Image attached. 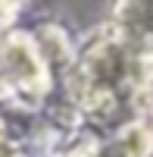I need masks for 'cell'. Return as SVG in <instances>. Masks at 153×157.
<instances>
[{
	"mask_svg": "<svg viewBox=\"0 0 153 157\" xmlns=\"http://www.w3.org/2000/svg\"><path fill=\"white\" fill-rule=\"evenodd\" d=\"M153 88V44H141L119 29L97 35L69 72L75 104L100 126H122ZM125 129V126H122Z\"/></svg>",
	"mask_w": 153,
	"mask_h": 157,
	"instance_id": "6da1fadb",
	"label": "cell"
},
{
	"mask_svg": "<svg viewBox=\"0 0 153 157\" xmlns=\"http://www.w3.org/2000/svg\"><path fill=\"white\" fill-rule=\"evenodd\" d=\"M50 85L47 50L28 35H9L0 41V98L16 107H37Z\"/></svg>",
	"mask_w": 153,
	"mask_h": 157,
	"instance_id": "7a4b0ae2",
	"label": "cell"
},
{
	"mask_svg": "<svg viewBox=\"0 0 153 157\" xmlns=\"http://www.w3.org/2000/svg\"><path fill=\"white\" fill-rule=\"evenodd\" d=\"M19 3H22V0H0V29H3V25H6L12 16H16Z\"/></svg>",
	"mask_w": 153,
	"mask_h": 157,
	"instance_id": "3957f363",
	"label": "cell"
},
{
	"mask_svg": "<svg viewBox=\"0 0 153 157\" xmlns=\"http://www.w3.org/2000/svg\"><path fill=\"white\" fill-rule=\"evenodd\" d=\"M0 157H19V154H16V151H12V148H6V145H3V141H0Z\"/></svg>",
	"mask_w": 153,
	"mask_h": 157,
	"instance_id": "277c9868",
	"label": "cell"
}]
</instances>
